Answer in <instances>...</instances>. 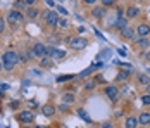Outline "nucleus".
I'll return each instance as SVG.
<instances>
[{"instance_id":"nucleus-24","label":"nucleus","mask_w":150,"mask_h":128,"mask_svg":"<svg viewBox=\"0 0 150 128\" xmlns=\"http://www.w3.org/2000/svg\"><path fill=\"white\" fill-rule=\"evenodd\" d=\"M66 54L62 52V50H57V49H54V54H52V57H64Z\"/></svg>"},{"instance_id":"nucleus-35","label":"nucleus","mask_w":150,"mask_h":128,"mask_svg":"<svg viewBox=\"0 0 150 128\" xmlns=\"http://www.w3.org/2000/svg\"><path fill=\"white\" fill-rule=\"evenodd\" d=\"M97 0H85V4H88V5H91V4H95Z\"/></svg>"},{"instance_id":"nucleus-31","label":"nucleus","mask_w":150,"mask_h":128,"mask_svg":"<svg viewBox=\"0 0 150 128\" xmlns=\"http://www.w3.org/2000/svg\"><path fill=\"white\" fill-rule=\"evenodd\" d=\"M93 87H95V82H88V83H86V88H88V90H91Z\"/></svg>"},{"instance_id":"nucleus-34","label":"nucleus","mask_w":150,"mask_h":128,"mask_svg":"<svg viewBox=\"0 0 150 128\" xmlns=\"http://www.w3.org/2000/svg\"><path fill=\"white\" fill-rule=\"evenodd\" d=\"M7 88H9V87L5 85V83H0V90H7Z\"/></svg>"},{"instance_id":"nucleus-10","label":"nucleus","mask_w":150,"mask_h":128,"mask_svg":"<svg viewBox=\"0 0 150 128\" xmlns=\"http://www.w3.org/2000/svg\"><path fill=\"white\" fill-rule=\"evenodd\" d=\"M78 116L83 119V121H86V123H91V118H90V114L86 113L85 109H78Z\"/></svg>"},{"instance_id":"nucleus-39","label":"nucleus","mask_w":150,"mask_h":128,"mask_svg":"<svg viewBox=\"0 0 150 128\" xmlns=\"http://www.w3.org/2000/svg\"><path fill=\"white\" fill-rule=\"evenodd\" d=\"M0 69H4V62L2 61H0Z\"/></svg>"},{"instance_id":"nucleus-30","label":"nucleus","mask_w":150,"mask_h":128,"mask_svg":"<svg viewBox=\"0 0 150 128\" xmlns=\"http://www.w3.org/2000/svg\"><path fill=\"white\" fill-rule=\"evenodd\" d=\"M4 28H5V21L0 17V31H4Z\"/></svg>"},{"instance_id":"nucleus-12","label":"nucleus","mask_w":150,"mask_h":128,"mask_svg":"<svg viewBox=\"0 0 150 128\" xmlns=\"http://www.w3.org/2000/svg\"><path fill=\"white\" fill-rule=\"evenodd\" d=\"M54 113H55V107H54V106H50V104H47V106H43V114H45L47 118L54 116Z\"/></svg>"},{"instance_id":"nucleus-41","label":"nucleus","mask_w":150,"mask_h":128,"mask_svg":"<svg viewBox=\"0 0 150 128\" xmlns=\"http://www.w3.org/2000/svg\"><path fill=\"white\" fill-rule=\"evenodd\" d=\"M36 128H43V127H36Z\"/></svg>"},{"instance_id":"nucleus-25","label":"nucleus","mask_w":150,"mask_h":128,"mask_svg":"<svg viewBox=\"0 0 150 128\" xmlns=\"http://www.w3.org/2000/svg\"><path fill=\"white\" fill-rule=\"evenodd\" d=\"M142 102H143L145 106H149V104H150V94H147V95H143V97H142Z\"/></svg>"},{"instance_id":"nucleus-7","label":"nucleus","mask_w":150,"mask_h":128,"mask_svg":"<svg viewBox=\"0 0 150 128\" xmlns=\"http://www.w3.org/2000/svg\"><path fill=\"white\" fill-rule=\"evenodd\" d=\"M105 95H107L109 99L116 100L117 99V95H119V90H117L116 87H107V88H105Z\"/></svg>"},{"instance_id":"nucleus-5","label":"nucleus","mask_w":150,"mask_h":128,"mask_svg":"<svg viewBox=\"0 0 150 128\" xmlns=\"http://www.w3.org/2000/svg\"><path fill=\"white\" fill-rule=\"evenodd\" d=\"M19 121H23V123H33V119H35V114L31 113V111H23V113H19Z\"/></svg>"},{"instance_id":"nucleus-27","label":"nucleus","mask_w":150,"mask_h":128,"mask_svg":"<svg viewBox=\"0 0 150 128\" xmlns=\"http://www.w3.org/2000/svg\"><path fill=\"white\" fill-rule=\"evenodd\" d=\"M40 64H42V66H50V64H52V62H50V59H48V57H43V59H42V62H40Z\"/></svg>"},{"instance_id":"nucleus-4","label":"nucleus","mask_w":150,"mask_h":128,"mask_svg":"<svg viewBox=\"0 0 150 128\" xmlns=\"http://www.w3.org/2000/svg\"><path fill=\"white\" fill-rule=\"evenodd\" d=\"M45 50H47V47L43 45V43H35V47H33V52H35V56L36 57H40V59H43L45 57Z\"/></svg>"},{"instance_id":"nucleus-2","label":"nucleus","mask_w":150,"mask_h":128,"mask_svg":"<svg viewBox=\"0 0 150 128\" xmlns=\"http://www.w3.org/2000/svg\"><path fill=\"white\" fill-rule=\"evenodd\" d=\"M43 17H45L47 24H50V26H57V21H59V14H57L55 11H47L45 14H43Z\"/></svg>"},{"instance_id":"nucleus-37","label":"nucleus","mask_w":150,"mask_h":128,"mask_svg":"<svg viewBox=\"0 0 150 128\" xmlns=\"http://www.w3.org/2000/svg\"><path fill=\"white\" fill-rule=\"evenodd\" d=\"M47 4H48V5H52V7H54V0H47Z\"/></svg>"},{"instance_id":"nucleus-6","label":"nucleus","mask_w":150,"mask_h":128,"mask_svg":"<svg viewBox=\"0 0 150 128\" xmlns=\"http://www.w3.org/2000/svg\"><path fill=\"white\" fill-rule=\"evenodd\" d=\"M69 45H71L74 50H81V49H85V47H86V40H85V38H73Z\"/></svg>"},{"instance_id":"nucleus-36","label":"nucleus","mask_w":150,"mask_h":128,"mask_svg":"<svg viewBox=\"0 0 150 128\" xmlns=\"http://www.w3.org/2000/svg\"><path fill=\"white\" fill-rule=\"evenodd\" d=\"M104 128H112V125L110 123H104Z\"/></svg>"},{"instance_id":"nucleus-33","label":"nucleus","mask_w":150,"mask_h":128,"mask_svg":"<svg viewBox=\"0 0 150 128\" xmlns=\"http://www.w3.org/2000/svg\"><path fill=\"white\" fill-rule=\"evenodd\" d=\"M24 2H26V5H33V4H35L36 0H24Z\"/></svg>"},{"instance_id":"nucleus-26","label":"nucleus","mask_w":150,"mask_h":128,"mask_svg":"<svg viewBox=\"0 0 150 128\" xmlns=\"http://www.w3.org/2000/svg\"><path fill=\"white\" fill-rule=\"evenodd\" d=\"M128 73H129V69L124 71V73H119V74H117V80H126V78H128Z\"/></svg>"},{"instance_id":"nucleus-23","label":"nucleus","mask_w":150,"mask_h":128,"mask_svg":"<svg viewBox=\"0 0 150 128\" xmlns=\"http://www.w3.org/2000/svg\"><path fill=\"white\" fill-rule=\"evenodd\" d=\"M73 78H74V76H73V74H67V76H59V78H57V82H66V80H73Z\"/></svg>"},{"instance_id":"nucleus-13","label":"nucleus","mask_w":150,"mask_h":128,"mask_svg":"<svg viewBox=\"0 0 150 128\" xmlns=\"http://www.w3.org/2000/svg\"><path fill=\"white\" fill-rule=\"evenodd\" d=\"M126 14H128V17H136V16L140 14V9L138 7H128V11H126Z\"/></svg>"},{"instance_id":"nucleus-40","label":"nucleus","mask_w":150,"mask_h":128,"mask_svg":"<svg viewBox=\"0 0 150 128\" xmlns=\"http://www.w3.org/2000/svg\"><path fill=\"white\" fill-rule=\"evenodd\" d=\"M147 88H149V94H150V85H147Z\"/></svg>"},{"instance_id":"nucleus-28","label":"nucleus","mask_w":150,"mask_h":128,"mask_svg":"<svg viewBox=\"0 0 150 128\" xmlns=\"http://www.w3.org/2000/svg\"><path fill=\"white\" fill-rule=\"evenodd\" d=\"M57 12H60V14H64V16H67V11H66V9H64V7H57Z\"/></svg>"},{"instance_id":"nucleus-16","label":"nucleus","mask_w":150,"mask_h":128,"mask_svg":"<svg viewBox=\"0 0 150 128\" xmlns=\"http://www.w3.org/2000/svg\"><path fill=\"white\" fill-rule=\"evenodd\" d=\"M138 82H140V83H142V85H150V78L149 76H145V74H140V76H138Z\"/></svg>"},{"instance_id":"nucleus-3","label":"nucleus","mask_w":150,"mask_h":128,"mask_svg":"<svg viewBox=\"0 0 150 128\" xmlns=\"http://www.w3.org/2000/svg\"><path fill=\"white\" fill-rule=\"evenodd\" d=\"M7 21L14 26V24H17V23H21V21H23V14H21L17 9H14V11H11V12L7 14Z\"/></svg>"},{"instance_id":"nucleus-20","label":"nucleus","mask_w":150,"mask_h":128,"mask_svg":"<svg viewBox=\"0 0 150 128\" xmlns=\"http://www.w3.org/2000/svg\"><path fill=\"white\" fill-rule=\"evenodd\" d=\"M138 45H140L142 49H147V47H149V45H150V42H149V40H147V36H142V38L138 40Z\"/></svg>"},{"instance_id":"nucleus-1","label":"nucleus","mask_w":150,"mask_h":128,"mask_svg":"<svg viewBox=\"0 0 150 128\" xmlns=\"http://www.w3.org/2000/svg\"><path fill=\"white\" fill-rule=\"evenodd\" d=\"M17 61H19V57H17L16 52H12V50L5 52V54H4V61H2V62H4V69L11 71L16 64H17Z\"/></svg>"},{"instance_id":"nucleus-8","label":"nucleus","mask_w":150,"mask_h":128,"mask_svg":"<svg viewBox=\"0 0 150 128\" xmlns=\"http://www.w3.org/2000/svg\"><path fill=\"white\" fill-rule=\"evenodd\" d=\"M121 36L122 38H133L135 36V29L131 28V26H126V28L121 29Z\"/></svg>"},{"instance_id":"nucleus-9","label":"nucleus","mask_w":150,"mask_h":128,"mask_svg":"<svg viewBox=\"0 0 150 128\" xmlns=\"http://www.w3.org/2000/svg\"><path fill=\"white\" fill-rule=\"evenodd\" d=\"M136 31H138V35H140V36H147V35L150 33V26H149V24H140Z\"/></svg>"},{"instance_id":"nucleus-18","label":"nucleus","mask_w":150,"mask_h":128,"mask_svg":"<svg viewBox=\"0 0 150 128\" xmlns=\"http://www.w3.org/2000/svg\"><path fill=\"white\" fill-rule=\"evenodd\" d=\"M57 26H59L60 29L69 28V21H67V19H59V21H57Z\"/></svg>"},{"instance_id":"nucleus-11","label":"nucleus","mask_w":150,"mask_h":128,"mask_svg":"<svg viewBox=\"0 0 150 128\" xmlns=\"http://www.w3.org/2000/svg\"><path fill=\"white\" fill-rule=\"evenodd\" d=\"M138 123H142V125H149V123H150V113H142V114H140Z\"/></svg>"},{"instance_id":"nucleus-15","label":"nucleus","mask_w":150,"mask_h":128,"mask_svg":"<svg viewBox=\"0 0 150 128\" xmlns=\"http://www.w3.org/2000/svg\"><path fill=\"white\" fill-rule=\"evenodd\" d=\"M91 14L95 16V17H104L105 11H104V7H97V9H93V11H91Z\"/></svg>"},{"instance_id":"nucleus-38","label":"nucleus","mask_w":150,"mask_h":128,"mask_svg":"<svg viewBox=\"0 0 150 128\" xmlns=\"http://www.w3.org/2000/svg\"><path fill=\"white\" fill-rule=\"evenodd\" d=\"M145 57H147V61L150 62V52H147V54H145Z\"/></svg>"},{"instance_id":"nucleus-21","label":"nucleus","mask_w":150,"mask_h":128,"mask_svg":"<svg viewBox=\"0 0 150 128\" xmlns=\"http://www.w3.org/2000/svg\"><path fill=\"white\" fill-rule=\"evenodd\" d=\"M64 102H66V104H73V102H74V95H73V94H66V95H64Z\"/></svg>"},{"instance_id":"nucleus-32","label":"nucleus","mask_w":150,"mask_h":128,"mask_svg":"<svg viewBox=\"0 0 150 128\" xmlns=\"http://www.w3.org/2000/svg\"><path fill=\"white\" fill-rule=\"evenodd\" d=\"M117 52H119V56H126V50L124 49H117Z\"/></svg>"},{"instance_id":"nucleus-19","label":"nucleus","mask_w":150,"mask_h":128,"mask_svg":"<svg viewBox=\"0 0 150 128\" xmlns=\"http://www.w3.org/2000/svg\"><path fill=\"white\" fill-rule=\"evenodd\" d=\"M116 26H117L119 29L126 28V26H128V21H126L124 17H119V19H117V23H116Z\"/></svg>"},{"instance_id":"nucleus-29","label":"nucleus","mask_w":150,"mask_h":128,"mask_svg":"<svg viewBox=\"0 0 150 128\" xmlns=\"http://www.w3.org/2000/svg\"><path fill=\"white\" fill-rule=\"evenodd\" d=\"M102 4H104L105 7L107 5H114V0H102Z\"/></svg>"},{"instance_id":"nucleus-22","label":"nucleus","mask_w":150,"mask_h":128,"mask_svg":"<svg viewBox=\"0 0 150 128\" xmlns=\"http://www.w3.org/2000/svg\"><path fill=\"white\" fill-rule=\"evenodd\" d=\"M16 9H26V2L17 0V2H16Z\"/></svg>"},{"instance_id":"nucleus-14","label":"nucleus","mask_w":150,"mask_h":128,"mask_svg":"<svg viewBox=\"0 0 150 128\" xmlns=\"http://www.w3.org/2000/svg\"><path fill=\"white\" fill-rule=\"evenodd\" d=\"M136 125H138L136 118H128L126 119V128H136Z\"/></svg>"},{"instance_id":"nucleus-17","label":"nucleus","mask_w":150,"mask_h":128,"mask_svg":"<svg viewBox=\"0 0 150 128\" xmlns=\"http://www.w3.org/2000/svg\"><path fill=\"white\" fill-rule=\"evenodd\" d=\"M26 14H28L30 19H35V17L38 16V11H36V9H33V7H30V9H26Z\"/></svg>"}]
</instances>
